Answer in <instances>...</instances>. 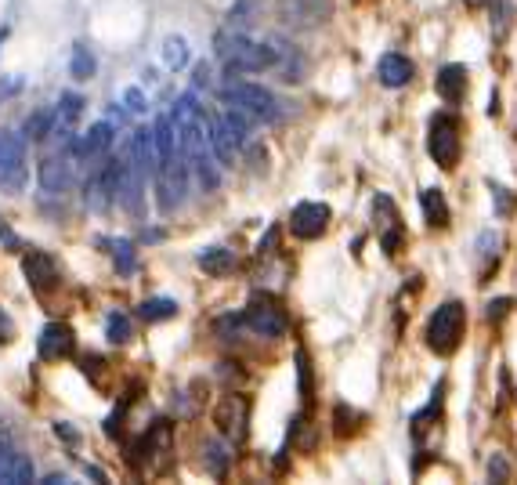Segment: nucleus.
<instances>
[{
	"mask_svg": "<svg viewBox=\"0 0 517 485\" xmlns=\"http://www.w3.org/2000/svg\"><path fill=\"white\" fill-rule=\"evenodd\" d=\"M239 323L250 326L257 337H272V341L286 337V330H290V319H286V312H282L279 305H272V301H254V305L243 312V319H239Z\"/></svg>",
	"mask_w": 517,
	"mask_h": 485,
	"instance_id": "9",
	"label": "nucleus"
},
{
	"mask_svg": "<svg viewBox=\"0 0 517 485\" xmlns=\"http://www.w3.org/2000/svg\"><path fill=\"white\" fill-rule=\"evenodd\" d=\"M37 352L44 362H62L76 352V337L66 323H47L37 337Z\"/></svg>",
	"mask_w": 517,
	"mask_h": 485,
	"instance_id": "11",
	"label": "nucleus"
},
{
	"mask_svg": "<svg viewBox=\"0 0 517 485\" xmlns=\"http://www.w3.org/2000/svg\"><path fill=\"white\" fill-rule=\"evenodd\" d=\"M127 102H131L134 113H141V109H145V105H141V95H138V91H131V95H127Z\"/></svg>",
	"mask_w": 517,
	"mask_h": 485,
	"instance_id": "39",
	"label": "nucleus"
},
{
	"mask_svg": "<svg viewBox=\"0 0 517 485\" xmlns=\"http://www.w3.org/2000/svg\"><path fill=\"white\" fill-rule=\"evenodd\" d=\"M463 330H467V308H463L460 301H445V305L434 308V315L427 319L423 337H427V348H431L434 355H452L460 348Z\"/></svg>",
	"mask_w": 517,
	"mask_h": 485,
	"instance_id": "3",
	"label": "nucleus"
},
{
	"mask_svg": "<svg viewBox=\"0 0 517 485\" xmlns=\"http://www.w3.org/2000/svg\"><path fill=\"white\" fill-rule=\"evenodd\" d=\"M510 305H514L510 297H499V301H489V319H492V323H496V319H503V315L510 312Z\"/></svg>",
	"mask_w": 517,
	"mask_h": 485,
	"instance_id": "34",
	"label": "nucleus"
},
{
	"mask_svg": "<svg viewBox=\"0 0 517 485\" xmlns=\"http://www.w3.org/2000/svg\"><path fill=\"white\" fill-rule=\"evenodd\" d=\"M105 337H109L113 344H127L134 337L131 319H127V315H120V312H113L109 319H105Z\"/></svg>",
	"mask_w": 517,
	"mask_h": 485,
	"instance_id": "25",
	"label": "nucleus"
},
{
	"mask_svg": "<svg viewBox=\"0 0 517 485\" xmlns=\"http://www.w3.org/2000/svg\"><path fill=\"white\" fill-rule=\"evenodd\" d=\"M427 153L442 171H456L463 153V124L456 113H434L427 127Z\"/></svg>",
	"mask_w": 517,
	"mask_h": 485,
	"instance_id": "4",
	"label": "nucleus"
},
{
	"mask_svg": "<svg viewBox=\"0 0 517 485\" xmlns=\"http://www.w3.org/2000/svg\"><path fill=\"white\" fill-rule=\"evenodd\" d=\"M420 207H423V218H427V225L431 229H445L449 225V203H445L442 189H423L420 192Z\"/></svg>",
	"mask_w": 517,
	"mask_h": 485,
	"instance_id": "21",
	"label": "nucleus"
},
{
	"mask_svg": "<svg viewBox=\"0 0 517 485\" xmlns=\"http://www.w3.org/2000/svg\"><path fill=\"white\" fill-rule=\"evenodd\" d=\"M217 428H221V435L232 438V442H243L246 438V420H250V402L243 399V395H228V399H221V406H217Z\"/></svg>",
	"mask_w": 517,
	"mask_h": 485,
	"instance_id": "12",
	"label": "nucleus"
},
{
	"mask_svg": "<svg viewBox=\"0 0 517 485\" xmlns=\"http://www.w3.org/2000/svg\"><path fill=\"white\" fill-rule=\"evenodd\" d=\"M297 366H301V395L311 399V366H308V355H297Z\"/></svg>",
	"mask_w": 517,
	"mask_h": 485,
	"instance_id": "32",
	"label": "nucleus"
},
{
	"mask_svg": "<svg viewBox=\"0 0 517 485\" xmlns=\"http://www.w3.org/2000/svg\"><path fill=\"white\" fill-rule=\"evenodd\" d=\"M22 272H26V283L37 290V294H47L58 286V265L55 257L44 254V250H33V254L22 257Z\"/></svg>",
	"mask_w": 517,
	"mask_h": 485,
	"instance_id": "13",
	"label": "nucleus"
},
{
	"mask_svg": "<svg viewBox=\"0 0 517 485\" xmlns=\"http://www.w3.org/2000/svg\"><path fill=\"white\" fill-rule=\"evenodd\" d=\"M275 239H279V229H272V232H268V239H261V247H257V250H261V254H272Z\"/></svg>",
	"mask_w": 517,
	"mask_h": 485,
	"instance_id": "37",
	"label": "nucleus"
},
{
	"mask_svg": "<svg viewBox=\"0 0 517 485\" xmlns=\"http://www.w3.org/2000/svg\"><path fill=\"white\" fill-rule=\"evenodd\" d=\"M131 156H134V171L145 181L149 174H156V142H152V127H138L131 142Z\"/></svg>",
	"mask_w": 517,
	"mask_h": 485,
	"instance_id": "18",
	"label": "nucleus"
},
{
	"mask_svg": "<svg viewBox=\"0 0 517 485\" xmlns=\"http://www.w3.org/2000/svg\"><path fill=\"white\" fill-rule=\"evenodd\" d=\"M51 127H55V109H40V113H33L26 120V138L40 142V138H47V134H51Z\"/></svg>",
	"mask_w": 517,
	"mask_h": 485,
	"instance_id": "24",
	"label": "nucleus"
},
{
	"mask_svg": "<svg viewBox=\"0 0 517 485\" xmlns=\"http://www.w3.org/2000/svg\"><path fill=\"white\" fill-rule=\"evenodd\" d=\"M170 120H174V131H178V149L188 163V174H196L199 185L207 192H214L221 174H217L214 153H210L207 113H203V105L192 95H181L178 105H174V113H170Z\"/></svg>",
	"mask_w": 517,
	"mask_h": 485,
	"instance_id": "1",
	"label": "nucleus"
},
{
	"mask_svg": "<svg viewBox=\"0 0 517 485\" xmlns=\"http://www.w3.org/2000/svg\"><path fill=\"white\" fill-rule=\"evenodd\" d=\"M11 341V319L4 315V308H0V344Z\"/></svg>",
	"mask_w": 517,
	"mask_h": 485,
	"instance_id": "36",
	"label": "nucleus"
},
{
	"mask_svg": "<svg viewBox=\"0 0 517 485\" xmlns=\"http://www.w3.org/2000/svg\"><path fill=\"white\" fill-rule=\"evenodd\" d=\"M69 69H73V77H76V80H91V77H94V55H91V48H84V44H76Z\"/></svg>",
	"mask_w": 517,
	"mask_h": 485,
	"instance_id": "26",
	"label": "nucleus"
},
{
	"mask_svg": "<svg viewBox=\"0 0 517 485\" xmlns=\"http://www.w3.org/2000/svg\"><path fill=\"white\" fill-rule=\"evenodd\" d=\"M109 142H113V127L94 124L91 131H84L73 145H69V153H73L76 160H94V156H102L105 149H109Z\"/></svg>",
	"mask_w": 517,
	"mask_h": 485,
	"instance_id": "16",
	"label": "nucleus"
},
{
	"mask_svg": "<svg viewBox=\"0 0 517 485\" xmlns=\"http://www.w3.org/2000/svg\"><path fill=\"white\" fill-rule=\"evenodd\" d=\"M329 218L333 210L326 203H297L290 214V232L297 239H319L329 229Z\"/></svg>",
	"mask_w": 517,
	"mask_h": 485,
	"instance_id": "10",
	"label": "nucleus"
},
{
	"mask_svg": "<svg viewBox=\"0 0 517 485\" xmlns=\"http://www.w3.org/2000/svg\"><path fill=\"white\" fill-rule=\"evenodd\" d=\"M37 178H40V185H44V192H51V196L66 192V185H69L66 160H62V156H47V160H40Z\"/></svg>",
	"mask_w": 517,
	"mask_h": 485,
	"instance_id": "20",
	"label": "nucleus"
},
{
	"mask_svg": "<svg viewBox=\"0 0 517 485\" xmlns=\"http://www.w3.org/2000/svg\"><path fill=\"white\" fill-rule=\"evenodd\" d=\"M80 109H84V98L73 95V91H69V95H62V109H58V113L66 116V120H76V116H80Z\"/></svg>",
	"mask_w": 517,
	"mask_h": 485,
	"instance_id": "31",
	"label": "nucleus"
},
{
	"mask_svg": "<svg viewBox=\"0 0 517 485\" xmlns=\"http://www.w3.org/2000/svg\"><path fill=\"white\" fill-rule=\"evenodd\" d=\"M279 15L293 29H315L329 22L333 0H279Z\"/></svg>",
	"mask_w": 517,
	"mask_h": 485,
	"instance_id": "8",
	"label": "nucleus"
},
{
	"mask_svg": "<svg viewBox=\"0 0 517 485\" xmlns=\"http://www.w3.org/2000/svg\"><path fill=\"white\" fill-rule=\"evenodd\" d=\"M138 315L145 323H167V319L178 315V301H170V297H149V301L138 308Z\"/></svg>",
	"mask_w": 517,
	"mask_h": 485,
	"instance_id": "23",
	"label": "nucleus"
},
{
	"mask_svg": "<svg viewBox=\"0 0 517 485\" xmlns=\"http://www.w3.org/2000/svg\"><path fill=\"white\" fill-rule=\"evenodd\" d=\"M0 239H4V243H11V247H15V243H19V239H15V232H11L8 225H0Z\"/></svg>",
	"mask_w": 517,
	"mask_h": 485,
	"instance_id": "38",
	"label": "nucleus"
},
{
	"mask_svg": "<svg viewBox=\"0 0 517 485\" xmlns=\"http://www.w3.org/2000/svg\"><path fill=\"white\" fill-rule=\"evenodd\" d=\"M0 482H11V485H26L33 482V464H29L22 453H4V460H0Z\"/></svg>",
	"mask_w": 517,
	"mask_h": 485,
	"instance_id": "22",
	"label": "nucleus"
},
{
	"mask_svg": "<svg viewBox=\"0 0 517 485\" xmlns=\"http://www.w3.org/2000/svg\"><path fill=\"white\" fill-rule=\"evenodd\" d=\"M463 4H467V8H481V4H485V0H463Z\"/></svg>",
	"mask_w": 517,
	"mask_h": 485,
	"instance_id": "41",
	"label": "nucleus"
},
{
	"mask_svg": "<svg viewBox=\"0 0 517 485\" xmlns=\"http://www.w3.org/2000/svg\"><path fill=\"white\" fill-rule=\"evenodd\" d=\"M478 257H481V272H489V265L499 257V236L496 232H485L478 239Z\"/></svg>",
	"mask_w": 517,
	"mask_h": 485,
	"instance_id": "28",
	"label": "nucleus"
},
{
	"mask_svg": "<svg viewBox=\"0 0 517 485\" xmlns=\"http://www.w3.org/2000/svg\"><path fill=\"white\" fill-rule=\"evenodd\" d=\"M373 218H376V232H380V247H384L387 257H395L405 243V225H402V214H398L395 200L380 192L373 200Z\"/></svg>",
	"mask_w": 517,
	"mask_h": 485,
	"instance_id": "7",
	"label": "nucleus"
},
{
	"mask_svg": "<svg viewBox=\"0 0 517 485\" xmlns=\"http://www.w3.org/2000/svg\"><path fill=\"white\" fill-rule=\"evenodd\" d=\"M217 58L225 62L228 77H239V73H261V69H272L279 62V51L268 48V44H257L239 29H225L217 33Z\"/></svg>",
	"mask_w": 517,
	"mask_h": 485,
	"instance_id": "2",
	"label": "nucleus"
},
{
	"mask_svg": "<svg viewBox=\"0 0 517 485\" xmlns=\"http://www.w3.org/2000/svg\"><path fill=\"white\" fill-rule=\"evenodd\" d=\"M413 73H416V66L405 55H398V51H391V55H384L376 62V77H380L384 87H405L413 80Z\"/></svg>",
	"mask_w": 517,
	"mask_h": 485,
	"instance_id": "17",
	"label": "nucleus"
},
{
	"mask_svg": "<svg viewBox=\"0 0 517 485\" xmlns=\"http://www.w3.org/2000/svg\"><path fill=\"white\" fill-rule=\"evenodd\" d=\"M207 457H210V471H214V475H225V460H228L225 446L210 442V446H207Z\"/></svg>",
	"mask_w": 517,
	"mask_h": 485,
	"instance_id": "30",
	"label": "nucleus"
},
{
	"mask_svg": "<svg viewBox=\"0 0 517 485\" xmlns=\"http://www.w3.org/2000/svg\"><path fill=\"white\" fill-rule=\"evenodd\" d=\"M29 181L26 142L15 131H0V189L22 192Z\"/></svg>",
	"mask_w": 517,
	"mask_h": 485,
	"instance_id": "6",
	"label": "nucleus"
},
{
	"mask_svg": "<svg viewBox=\"0 0 517 485\" xmlns=\"http://www.w3.org/2000/svg\"><path fill=\"white\" fill-rule=\"evenodd\" d=\"M163 62H167L170 69H181L188 66V44L181 37H170L167 48H163Z\"/></svg>",
	"mask_w": 517,
	"mask_h": 485,
	"instance_id": "27",
	"label": "nucleus"
},
{
	"mask_svg": "<svg viewBox=\"0 0 517 485\" xmlns=\"http://www.w3.org/2000/svg\"><path fill=\"white\" fill-rule=\"evenodd\" d=\"M207 138H210V153L221 167H235V153H239V142H235L232 127L225 124V116H207Z\"/></svg>",
	"mask_w": 517,
	"mask_h": 485,
	"instance_id": "14",
	"label": "nucleus"
},
{
	"mask_svg": "<svg viewBox=\"0 0 517 485\" xmlns=\"http://www.w3.org/2000/svg\"><path fill=\"white\" fill-rule=\"evenodd\" d=\"M492 203H496L499 218H507L510 210H514V200H510V192L503 189V185H492Z\"/></svg>",
	"mask_w": 517,
	"mask_h": 485,
	"instance_id": "29",
	"label": "nucleus"
},
{
	"mask_svg": "<svg viewBox=\"0 0 517 485\" xmlns=\"http://www.w3.org/2000/svg\"><path fill=\"white\" fill-rule=\"evenodd\" d=\"M58 435H66V438H69V442H76V431H69V428H66V424H58Z\"/></svg>",
	"mask_w": 517,
	"mask_h": 485,
	"instance_id": "40",
	"label": "nucleus"
},
{
	"mask_svg": "<svg viewBox=\"0 0 517 485\" xmlns=\"http://www.w3.org/2000/svg\"><path fill=\"white\" fill-rule=\"evenodd\" d=\"M4 37H8V29H0V44H4Z\"/></svg>",
	"mask_w": 517,
	"mask_h": 485,
	"instance_id": "42",
	"label": "nucleus"
},
{
	"mask_svg": "<svg viewBox=\"0 0 517 485\" xmlns=\"http://www.w3.org/2000/svg\"><path fill=\"white\" fill-rule=\"evenodd\" d=\"M470 73H467V66H460V62H452V66H445V69H438V77H434V91H438V98H442L445 105H456L467 98V84H470Z\"/></svg>",
	"mask_w": 517,
	"mask_h": 485,
	"instance_id": "15",
	"label": "nucleus"
},
{
	"mask_svg": "<svg viewBox=\"0 0 517 485\" xmlns=\"http://www.w3.org/2000/svg\"><path fill=\"white\" fill-rule=\"evenodd\" d=\"M489 475L499 478V482H507V478H510V464L503 457H492L489 460Z\"/></svg>",
	"mask_w": 517,
	"mask_h": 485,
	"instance_id": "33",
	"label": "nucleus"
},
{
	"mask_svg": "<svg viewBox=\"0 0 517 485\" xmlns=\"http://www.w3.org/2000/svg\"><path fill=\"white\" fill-rule=\"evenodd\" d=\"M116 265H123V272H131V268H134L131 247H127V243H116Z\"/></svg>",
	"mask_w": 517,
	"mask_h": 485,
	"instance_id": "35",
	"label": "nucleus"
},
{
	"mask_svg": "<svg viewBox=\"0 0 517 485\" xmlns=\"http://www.w3.org/2000/svg\"><path fill=\"white\" fill-rule=\"evenodd\" d=\"M221 98H225V105H235L239 113L254 116L261 124H275L282 116L275 95L272 91H264L261 84H228L225 91H221Z\"/></svg>",
	"mask_w": 517,
	"mask_h": 485,
	"instance_id": "5",
	"label": "nucleus"
},
{
	"mask_svg": "<svg viewBox=\"0 0 517 485\" xmlns=\"http://www.w3.org/2000/svg\"><path fill=\"white\" fill-rule=\"evenodd\" d=\"M196 265L207 272V276H214V279H225V276H232L235 272V254L228 247H203L196 254Z\"/></svg>",
	"mask_w": 517,
	"mask_h": 485,
	"instance_id": "19",
	"label": "nucleus"
}]
</instances>
